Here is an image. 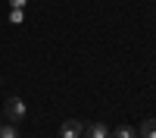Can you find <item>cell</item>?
I'll use <instances>...</instances> for the list:
<instances>
[{
  "label": "cell",
  "mask_w": 156,
  "mask_h": 138,
  "mask_svg": "<svg viewBox=\"0 0 156 138\" xmlns=\"http://www.w3.org/2000/svg\"><path fill=\"white\" fill-rule=\"evenodd\" d=\"M84 138H112V132L103 122H90L87 129H84Z\"/></svg>",
  "instance_id": "3"
},
{
  "label": "cell",
  "mask_w": 156,
  "mask_h": 138,
  "mask_svg": "<svg viewBox=\"0 0 156 138\" xmlns=\"http://www.w3.org/2000/svg\"><path fill=\"white\" fill-rule=\"evenodd\" d=\"M9 22H12V25H22V22H25V9H22V6H12V9H9Z\"/></svg>",
  "instance_id": "7"
},
{
  "label": "cell",
  "mask_w": 156,
  "mask_h": 138,
  "mask_svg": "<svg viewBox=\"0 0 156 138\" xmlns=\"http://www.w3.org/2000/svg\"><path fill=\"white\" fill-rule=\"evenodd\" d=\"M0 138H19V129H16V122H6V125H0Z\"/></svg>",
  "instance_id": "6"
},
{
  "label": "cell",
  "mask_w": 156,
  "mask_h": 138,
  "mask_svg": "<svg viewBox=\"0 0 156 138\" xmlns=\"http://www.w3.org/2000/svg\"><path fill=\"white\" fill-rule=\"evenodd\" d=\"M0 119H3V113H0Z\"/></svg>",
  "instance_id": "9"
},
{
  "label": "cell",
  "mask_w": 156,
  "mask_h": 138,
  "mask_svg": "<svg viewBox=\"0 0 156 138\" xmlns=\"http://www.w3.org/2000/svg\"><path fill=\"white\" fill-rule=\"evenodd\" d=\"M25 113H28V107H25V100L22 97H9L6 100V107H3V116L9 122H22L25 119Z\"/></svg>",
  "instance_id": "1"
},
{
  "label": "cell",
  "mask_w": 156,
  "mask_h": 138,
  "mask_svg": "<svg viewBox=\"0 0 156 138\" xmlns=\"http://www.w3.org/2000/svg\"><path fill=\"white\" fill-rule=\"evenodd\" d=\"M9 6H25V0H9Z\"/></svg>",
  "instance_id": "8"
},
{
  "label": "cell",
  "mask_w": 156,
  "mask_h": 138,
  "mask_svg": "<svg viewBox=\"0 0 156 138\" xmlns=\"http://www.w3.org/2000/svg\"><path fill=\"white\" fill-rule=\"evenodd\" d=\"M137 138H156V116L153 119H144V125L137 129Z\"/></svg>",
  "instance_id": "4"
},
{
  "label": "cell",
  "mask_w": 156,
  "mask_h": 138,
  "mask_svg": "<svg viewBox=\"0 0 156 138\" xmlns=\"http://www.w3.org/2000/svg\"><path fill=\"white\" fill-rule=\"evenodd\" d=\"M112 138H137V129L134 125H119V129L112 132Z\"/></svg>",
  "instance_id": "5"
},
{
  "label": "cell",
  "mask_w": 156,
  "mask_h": 138,
  "mask_svg": "<svg viewBox=\"0 0 156 138\" xmlns=\"http://www.w3.org/2000/svg\"><path fill=\"white\" fill-rule=\"evenodd\" d=\"M81 135H84V125L78 119H66L59 125V138H81Z\"/></svg>",
  "instance_id": "2"
}]
</instances>
